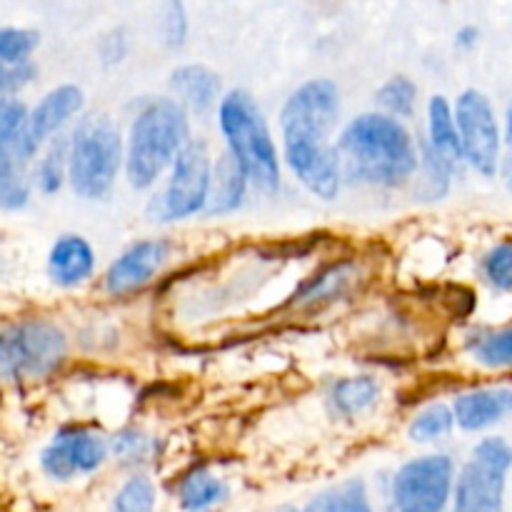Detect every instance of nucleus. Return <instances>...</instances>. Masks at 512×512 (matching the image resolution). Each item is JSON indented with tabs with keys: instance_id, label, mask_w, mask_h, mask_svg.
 I'll list each match as a JSON object with an SVG mask.
<instances>
[{
	"instance_id": "0eeeda50",
	"label": "nucleus",
	"mask_w": 512,
	"mask_h": 512,
	"mask_svg": "<svg viewBox=\"0 0 512 512\" xmlns=\"http://www.w3.org/2000/svg\"><path fill=\"white\" fill-rule=\"evenodd\" d=\"M510 468V445L503 438H485L460 473L453 512H505L503 495Z\"/></svg>"
},
{
	"instance_id": "2eb2a0df",
	"label": "nucleus",
	"mask_w": 512,
	"mask_h": 512,
	"mask_svg": "<svg viewBox=\"0 0 512 512\" xmlns=\"http://www.w3.org/2000/svg\"><path fill=\"white\" fill-rule=\"evenodd\" d=\"M455 420L463 430H485L512 413V388L473 390L455 400Z\"/></svg>"
},
{
	"instance_id": "cd10ccee",
	"label": "nucleus",
	"mask_w": 512,
	"mask_h": 512,
	"mask_svg": "<svg viewBox=\"0 0 512 512\" xmlns=\"http://www.w3.org/2000/svg\"><path fill=\"white\" fill-rule=\"evenodd\" d=\"M483 273L498 290H512V243H500L485 255Z\"/></svg>"
},
{
	"instance_id": "b1692460",
	"label": "nucleus",
	"mask_w": 512,
	"mask_h": 512,
	"mask_svg": "<svg viewBox=\"0 0 512 512\" xmlns=\"http://www.w3.org/2000/svg\"><path fill=\"white\" fill-rule=\"evenodd\" d=\"M415 100H418V88H415L413 80L405 78V75L388 80V83L378 90V103L383 105L388 113L403 115V118H410V115L415 113Z\"/></svg>"
},
{
	"instance_id": "f257e3e1",
	"label": "nucleus",
	"mask_w": 512,
	"mask_h": 512,
	"mask_svg": "<svg viewBox=\"0 0 512 512\" xmlns=\"http://www.w3.org/2000/svg\"><path fill=\"white\" fill-rule=\"evenodd\" d=\"M338 115L340 93L330 80H308L300 85L280 115L290 170L310 193L325 200L338 195L343 180L338 150L328 143Z\"/></svg>"
},
{
	"instance_id": "473e14b6",
	"label": "nucleus",
	"mask_w": 512,
	"mask_h": 512,
	"mask_svg": "<svg viewBox=\"0 0 512 512\" xmlns=\"http://www.w3.org/2000/svg\"><path fill=\"white\" fill-rule=\"evenodd\" d=\"M145 450V440L135 433H123L115 438V453L123 458H140Z\"/></svg>"
},
{
	"instance_id": "9b49d317",
	"label": "nucleus",
	"mask_w": 512,
	"mask_h": 512,
	"mask_svg": "<svg viewBox=\"0 0 512 512\" xmlns=\"http://www.w3.org/2000/svg\"><path fill=\"white\" fill-rule=\"evenodd\" d=\"M80 108H83V93H80V88H75V85H60V88L50 90V93L35 105V110L28 115L23 128H20V133L13 138L18 158L23 160V163H28V160L38 153L40 145H43L50 135L58 133L73 115H78Z\"/></svg>"
},
{
	"instance_id": "f03ea898",
	"label": "nucleus",
	"mask_w": 512,
	"mask_h": 512,
	"mask_svg": "<svg viewBox=\"0 0 512 512\" xmlns=\"http://www.w3.org/2000/svg\"><path fill=\"white\" fill-rule=\"evenodd\" d=\"M340 170L355 183L398 188L418 170V148L413 135L390 115L365 113L340 135Z\"/></svg>"
},
{
	"instance_id": "aec40b11",
	"label": "nucleus",
	"mask_w": 512,
	"mask_h": 512,
	"mask_svg": "<svg viewBox=\"0 0 512 512\" xmlns=\"http://www.w3.org/2000/svg\"><path fill=\"white\" fill-rule=\"evenodd\" d=\"M180 508L185 512H208L218 503H223L228 488L223 480L210 475L208 470H193L188 478L180 483Z\"/></svg>"
},
{
	"instance_id": "412c9836",
	"label": "nucleus",
	"mask_w": 512,
	"mask_h": 512,
	"mask_svg": "<svg viewBox=\"0 0 512 512\" xmlns=\"http://www.w3.org/2000/svg\"><path fill=\"white\" fill-rule=\"evenodd\" d=\"M380 388L370 375H360V378L340 380L333 390L335 408L343 415H358L368 410L370 405L378 400Z\"/></svg>"
},
{
	"instance_id": "423d86ee",
	"label": "nucleus",
	"mask_w": 512,
	"mask_h": 512,
	"mask_svg": "<svg viewBox=\"0 0 512 512\" xmlns=\"http://www.w3.org/2000/svg\"><path fill=\"white\" fill-rule=\"evenodd\" d=\"M68 353L63 330L43 320L0 330V383L50 375Z\"/></svg>"
},
{
	"instance_id": "7c9ffc66",
	"label": "nucleus",
	"mask_w": 512,
	"mask_h": 512,
	"mask_svg": "<svg viewBox=\"0 0 512 512\" xmlns=\"http://www.w3.org/2000/svg\"><path fill=\"white\" fill-rule=\"evenodd\" d=\"M28 120V108L13 95L0 98V140H10L20 133Z\"/></svg>"
},
{
	"instance_id": "39448f33",
	"label": "nucleus",
	"mask_w": 512,
	"mask_h": 512,
	"mask_svg": "<svg viewBox=\"0 0 512 512\" xmlns=\"http://www.w3.org/2000/svg\"><path fill=\"white\" fill-rule=\"evenodd\" d=\"M123 163V140L108 115H90L75 128L68 150V178L80 198L110 193Z\"/></svg>"
},
{
	"instance_id": "c85d7f7f",
	"label": "nucleus",
	"mask_w": 512,
	"mask_h": 512,
	"mask_svg": "<svg viewBox=\"0 0 512 512\" xmlns=\"http://www.w3.org/2000/svg\"><path fill=\"white\" fill-rule=\"evenodd\" d=\"M160 30H163V40L170 48H178L185 43L188 15H185L183 0H165L163 13H160Z\"/></svg>"
},
{
	"instance_id": "bb28decb",
	"label": "nucleus",
	"mask_w": 512,
	"mask_h": 512,
	"mask_svg": "<svg viewBox=\"0 0 512 512\" xmlns=\"http://www.w3.org/2000/svg\"><path fill=\"white\" fill-rule=\"evenodd\" d=\"M475 358L488 368H505L512 365V325L498 333H490L475 345Z\"/></svg>"
},
{
	"instance_id": "9d476101",
	"label": "nucleus",
	"mask_w": 512,
	"mask_h": 512,
	"mask_svg": "<svg viewBox=\"0 0 512 512\" xmlns=\"http://www.w3.org/2000/svg\"><path fill=\"white\" fill-rule=\"evenodd\" d=\"M463 155L480 175L490 178L500 163V128L490 100L480 90H465L455 105Z\"/></svg>"
},
{
	"instance_id": "6e6552de",
	"label": "nucleus",
	"mask_w": 512,
	"mask_h": 512,
	"mask_svg": "<svg viewBox=\"0 0 512 512\" xmlns=\"http://www.w3.org/2000/svg\"><path fill=\"white\" fill-rule=\"evenodd\" d=\"M210 178H213V170H210L208 145L203 140H190L175 158L168 188L160 195V200H155L158 213L153 218L180 220L205 210L210 195Z\"/></svg>"
},
{
	"instance_id": "4be33fe9",
	"label": "nucleus",
	"mask_w": 512,
	"mask_h": 512,
	"mask_svg": "<svg viewBox=\"0 0 512 512\" xmlns=\"http://www.w3.org/2000/svg\"><path fill=\"white\" fill-rule=\"evenodd\" d=\"M68 150H70L68 140L55 138L53 143H50L48 153H45L43 160H40L35 180H38V188L43 190L45 195H53L63 188L65 170H68Z\"/></svg>"
},
{
	"instance_id": "72a5a7b5",
	"label": "nucleus",
	"mask_w": 512,
	"mask_h": 512,
	"mask_svg": "<svg viewBox=\"0 0 512 512\" xmlns=\"http://www.w3.org/2000/svg\"><path fill=\"white\" fill-rule=\"evenodd\" d=\"M480 33L478 28H473V25H465V28L458 30V38H455V43L460 45V48H473L475 43H478Z\"/></svg>"
},
{
	"instance_id": "7ed1b4c3",
	"label": "nucleus",
	"mask_w": 512,
	"mask_h": 512,
	"mask_svg": "<svg viewBox=\"0 0 512 512\" xmlns=\"http://www.w3.org/2000/svg\"><path fill=\"white\" fill-rule=\"evenodd\" d=\"M188 133V115L178 100H150L130 128L125 153L130 185L138 190L150 188L188 145Z\"/></svg>"
},
{
	"instance_id": "e433bc0d",
	"label": "nucleus",
	"mask_w": 512,
	"mask_h": 512,
	"mask_svg": "<svg viewBox=\"0 0 512 512\" xmlns=\"http://www.w3.org/2000/svg\"><path fill=\"white\" fill-rule=\"evenodd\" d=\"M285 512H295V510H285Z\"/></svg>"
},
{
	"instance_id": "ddd939ff",
	"label": "nucleus",
	"mask_w": 512,
	"mask_h": 512,
	"mask_svg": "<svg viewBox=\"0 0 512 512\" xmlns=\"http://www.w3.org/2000/svg\"><path fill=\"white\" fill-rule=\"evenodd\" d=\"M168 258L170 245L165 240H140L130 245L105 273V290L110 295L135 293L155 278Z\"/></svg>"
},
{
	"instance_id": "393cba45",
	"label": "nucleus",
	"mask_w": 512,
	"mask_h": 512,
	"mask_svg": "<svg viewBox=\"0 0 512 512\" xmlns=\"http://www.w3.org/2000/svg\"><path fill=\"white\" fill-rule=\"evenodd\" d=\"M155 508V485L145 475H133L113 500V512H150Z\"/></svg>"
},
{
	"instance_id": "dca6fc26",
	"label": "nucleus",
	"mask_w": 512,
	"mask_h": 512,
	"mask_svg": "<svg viewBox=\"0 0 512 512\" xmlns=\"http://www.w3.org/2000/svg\"><path fill=\"white\" fill-rule=\"evenodd\" d=\"M245 183H248V178H245L240 163L233 158V153H225L215 165L213 178H210V195L205 213L223 215L238 210L240 203H243Z\"/></svg>"
},
{
	"instance_id": "c756f323",
	"label": "nucleus",
	"mask_w": 512,
	"mask_h": 512,
	"mask_svg": "<svg viewBox=\"0 0 512 512\" xmlns=\"http://www.w3.org/2000/svg\"><path fill=\"white\" fill-rule=\"evenodd\" d=\"M328 512H373L365 495L363 483L353 480V483L343 485L338 493L328 495Z\"/></svg>"
},
{
	"instance_id": "4468645a",
	"label": "nucleus",
	"mask_w": 512,
	"mask_h": 512,
	"mask_svg": "<svg viewBox=\"0 0 512 512\" xmlns=\"http://www.w3.org/2000/svg\"><path fill=\"white\" fill-rule=\"evenodd\" d=\"M95 253L80 235H63L55 240L48 255V275L60 288H75L93 275Z\"/></svg>"
},
{
	"instance_id": "f8f14e48",
	"label": "nucleus",
	"mask_w": 512,
	"mask_h": 512,
	"mask_svg": "<svg viewBox=\"0 0 512 512\" xmlns=\"http://www.w3.org/2000/svg\"><path fill=\"white\" fill-rule=\"evenodd\" d=\"M108 445L100 435L88 430H60L53 443L40 455V465L53 480H70L75 475L93 473L103 465Z\"/></svg>"
},
{
	"instance_id": "6ab92c4d",
	"label": "nucleus",
	"mask_w": 512,
	"mask_h": 512,
	"mask_svg": "<svg viewBox=\"0 0 512 512\" xmlns=\"http://www.w3.org/2000/svg\"><path fill=\"white\" fill-rule=\"evenodd\" d=\"M23 165L13 138L0 140V210H18L28 203L30 190L23 178Z\"/></svg>"
},
{
	"instance_id": "a211bd4d",
	"label": "nucleus",
	"mask_w": 512,
	"mask_h": 512,
	"mask_svg": "<svg viewBox=\"0 0 512 512\" xmlns=\"http://www.w3.org/2000/svg\"><path fill=\"white\" fill-rule=\"evenodd\" d=\"M428 133H430V148L438 155H443L450 165H460L463 155V143H460L458 123H455V113L450 110L448 100L443 95H435L428 105Z\"/></svg>"
},
{
	"instance_id": "2f4dec72",
	"label": "nucleus",
	"mask_w": 512,
	"mask_h": 512,
	"mask_svg": "<svg viewBox=\"0 0 512 512\" xmlns=\"http://www.w3.org/2000/svg\"><path fill=\"white\" fill-rule=\"evenodd\" d=\"M35 78V68L25 60V63H3L0 60V98L3 95H13L23 85H28Z\"/></svg>"
},
{
	"instance_id": "a878e982",
	"label": "nucleus",
	"mask_w": 512,
	"mask_h": 512,
	"mask_svg": "<svg viewBox=\"0 0 512 512\" xmlns=\"http://www.w3.org/2000/svg\"><path fill=\"white\" fill-rule=\"evenodd\" d=\"M38 33L25 28H0V60L3 63H25L38 48Z\"/></svg>"
},
{
	"instance_id": "5701e85b",
	"label": "nucleus",
	"mask_w": 512,
	"mask_h": 512,
	"mask_svg": "<svg viewBox=\"0 0 512 512\" xmlns=\"http://www.w3.org/2000/svg\"><path fill=\"white\" fill-rule=\"evenodd\" d=\"M455 413L445 405H430L425 408L418 418L410 425V438L415 443H430V440H438L443 435H448L453 430Z\"/></svg>"
},
{
	"instance_id": "1a4fd4ad",
	"label": "nucleus",
	"mask_w": 512,
	"mask_h": 512,
	"mask_svg": "<svg viewBox=\"0 0 512 512\" xmlns=\"http://www.w3.org/2000/svg\"><path fill=\"white\" fill-rule=\"evenodd\" d=\"M453 490V460L425 455L410 460L395 475L393 495L400 512H443Z\"/></svg>"
},
{
	"instance_id": "c9c22d12",
	"label": "nucleus",
	"mask_w": 512,
	"mask_h": 512,
	"mask_svg": "<svg viewBox=\"0 0 512 512\" xmlns=\"http://www.w3.org/2000/svg\"><path fill=\"white\" fill-rule=\"evenodd\" d=\"M305 512H328V495H323V498H318L315 503H310Z\"/></svg>"
},
{
	"instance_id": "f704fd0d",
	"label": "nucleus",
	"mask_w": 512,
	"mask_h": 512,
	"mask_svg": "<svg viewBox=\"0 0 512 512\" xmlns=\"http://www.w3.org/2000/svg\"><path fill=\"white\" fill-rule=\"evenodd\" d=\"M508 145H510V155L508 160H505V183H508V188L512 190V105L508 110Z\"/></svg>"
},
{
	"instance_id": "f3484780",
	"label": "nucleus",
	"mask_w": 512,
	"mask_h": 512,
	"mask_svg": "<svg viewBox=\"0 0 512 512\" xmlns=\"http://www.w3.org/2000/svg\"><path fill=\"white\" fill-rule=\"evenodd\" d=\"M175 93L180 95L185 105L195 113H208L220 95V78L213 70L203 68V65H183L170 78Z\"/></svg>"
},
{
	"instance_id": "20e7f679",
	"label": "nucleus",
	"mask_w": 512,
	"mask_h": 512,
	"mask_svg": "<svg viewBox=\"0 0 512 512\" xmlns=\"http://www.w3.org/2000/svg\"><path fill=\"white\" fill-rule=\"evenodd\" d=\"M218 118L245 178L263 193H275L280 185L278 150L255 100L245 90H233L220 100Z\"/></svg>"
}]
</instances>
